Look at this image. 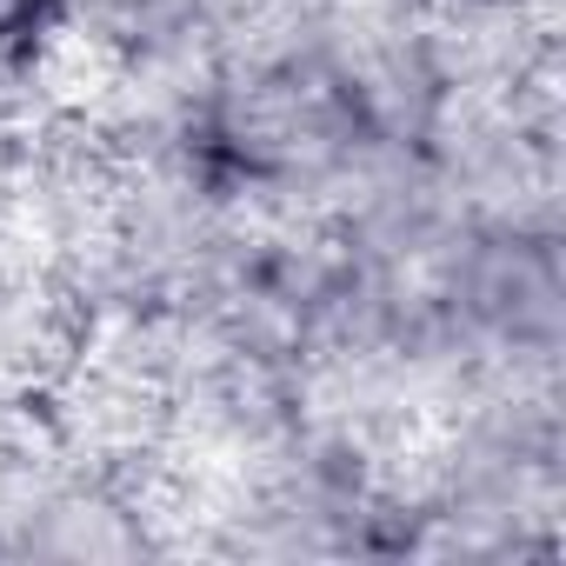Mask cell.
<instances>
[{
	"mask_svg": "<svg viewBox=\"0 0 566 566\" xmlns=\"http://www.w3.org/2000/svg\"><path fill=\"white\" fill-rule=\"evenodd\" d=\"M140 553H154L140 493L81 467L54 473V486L28 506L8 546V559H140Z\"/></svg>",
	"mask_w": 566,
	"mask_h": 566,
	"instance_id": "1",
	"label": "cell"
},
{
	"mask_svg": "<svg viewBox=\"0 0 566 566\" xmlns=\"http://www.w3.org/2000/svg\"><path fill=\"white\" fill-rule=\"evenodd\" d=\"M81 307L48 273L0 266V407H41L81 354Z\"/></svg>",
	"mask_w": 566,
	"mask_h": 566,
	"instance_id": "2",
	"label": "cell"
},
{
	"mask_svg": "<svg viewBox=\"0 0 566 566\" xmlns=\"http://www.w3.org/2000/svg\"><path fill=\"white\" fill-rule=\"evenodd\" d=\"M61 28L107 61H140L187 41H220L200 0H61Z\"/></svg>",
	"mask_w": 566,
	"mask_h": 566,
	"instance_id": "3",
	"label": "cell"
},
{
	"mask_svg": "<svg viewBox=\"0 0 566 566\" xmlns=\"http://www.w3.org/2000/svg\"><path fill=\"white\" fill-rule=\"evenodd\" d=\"M61 28V0H0V54H34Z\"/></svg>",
	"mask_w": 566,
	"mask_h": 566,
	"instance_id": "4",
	"label": "cell"
}]
</instances>
